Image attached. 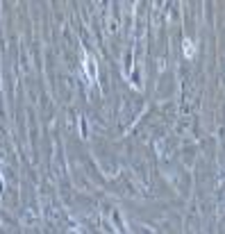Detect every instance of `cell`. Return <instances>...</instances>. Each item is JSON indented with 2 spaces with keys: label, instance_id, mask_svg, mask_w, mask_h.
I'll list each match as a JSON object with an SVG mask.
<instances>
[{
  "label": "cell",
  "instance_id": "obj_1",
  "mask_svg": "<svg viewBox=\"0 0 225 234\" xmlns=\"http://www.w3.org/2000/svg\"><path fill=\"white\" fill-rule=\"evenodd\" d=\"M184 52H187L189 57H193V52H195V48L191 46V41H187V43H184Z\"/></svg>",
  "mask_w": 225,
  "mask_h": 234
}]
</instances>
